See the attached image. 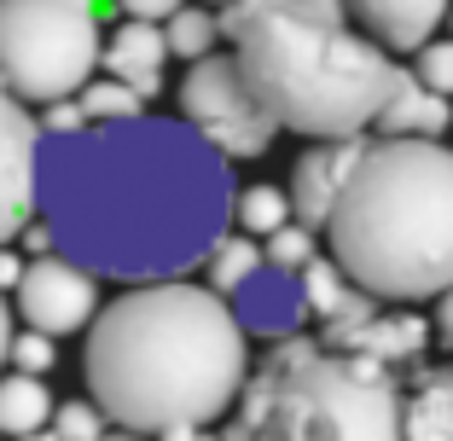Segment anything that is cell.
<instances>
[{"instance_id": "30bf717a", "label": "cell", "mask_w": 453, "mask_h": 441, "mask_svg": "<svg viewBox=\"0 0 453 441\" xmlns=\"http://www.w3.org/2000/svg\"><path fill=\"white\" fill-rule=\"evenodd\" d=\"M35 169H41V117L35 105L0 81V244L35 215Z\"/></svg>"}, {"instance_id": "4fadbf2b", "label": "cell", "mask_w": 453, "mask_h": 441, "mask_svg": "<svg viewBox=\"0 0 453 441\" xmlns=\"http://www.w3.org/2000/svg\"><path fill=\"white\" fill-rule=\"evenodd\" d=\"M163 65H169V35H163V24H151V18H122L117 29H105L99 70L128 81L140 99L163 94Z\"/></svg>"}, {"instance_id": "d4e9b609", "label": "cell", "mask_w": 453, "mask_h": 441, "mask_svg": "<svg viewBox=\"0 0 453 441\" xmlns=\"http://www.w3.org/2000/svg\"><path fill=\"white\" fill-rule=\"evenodd\" d=\"M6 366H18V372H35L47 377L58 366V337L35 331V325H18L12 331V348H6Z\"/></svg>"}, {"instance_id": "74e56055", "label": "cell", "mask_w": 453, "mask_h": 441, "mask_svg": "<svg viewBox=\"0 0 453 441\" xmlns=\"http://www.w3.org/2000/svg\"><path fill=\"white\" fill-rule=\"evenodd\" d=\"M0 441H6V436H0Z\"/></svg>"}, {"instance_id": "484cf974", "label": "cell", "mask_w": 453, "mask_h": 441, "mask_svg": "<svg viewBox=\"0 0 453 441\" xmlns=\"http://www.w3.org/2000/svg\"><path fill=\"white\" fill-rule=\"evenodd\" d=\"M413 76L425 81V87H436V94L453 99V35H430L425 47L413 53Z\"/></svg>"}, {"instance_id": "f546056e", "label": "cell", "mask_w": 453, "mask_h": 441, "mask_svg": "<svg viewBox=\"0 0 453 441\" xmlns=\"http://www.w3.org/2000/svg\"><path fill=\"white\" fill-rule=\"evenodd\" d=\"M24 262H29V255L18 250V244H0V291H6V296H12L18 279H24Z\"/></svg>"}, {"instance_id": "44dd1931", "label": "cell", "mask_w": 453, "mask_h": 441, "mask_svg": "<svg viewBox=\"0 0 453 441\" xmlns=\"http://www.w3.org/2000/svg\"><path fill=\"white\" fill-rule=\"evenodd\" d=\"M163 35H169V53L192 65V58L215 53V41H221V12H215V6H203V0H187L180 12L163 18Z\"/></svg>"}, {"instance_id": "8d00e7d4", "label": "cell", "mask_w": 453, "mask_h": 441, "mask_svg": "<svg viewBox=\"0 0 453 441\" xmlns=\"http://www.w3.org/2000/svg\"><path fill=\"white\" fill-rule=\"evenodd\" d=\"M88 6H99V0H88Z\"/></svg>"}, {"instance_id": "277c9868", "label": "cell", "mask_w": 453, "mask_h": 441, "mask_svg": "<svg viewBox=\"0 0 453 441\" xmlns=\"http://www.w3.org/2000/svg\"><path fill=\"white\" fill-rule=\"evenodd\" d=\"M226 47L273 122L303 140L366 134L407 70L355 18H314L296 0L250 12Z\"/></svg>"}, {"instance_id": "9a60e30c", "label": "cell", "mask_w": 453, "mask_h": 441, "mask_svg": "<svg viewBox=\"0 0 453 441\" xmlns=\"http://www.w3.org/2000/svg\"><path fill=\"white\" fill-rule=\"evenodd\" d=\"M401 430H407V441H453V361L407 372V384H401Z\"/></svg>"}, {"instance_id": "d6a6232c", "label": "cell", "mask_w": 453, "mask_h": 441, "mask_svg": "<svg viewBox=\"0 0 453 441\" xmlns=\"http://www.w3.org/2000/svg\"><path fill=\"white\" fill-rule=\"evenodd\" d=\"M99 441H157V436H146V430H128V424H111Z\"/></svg>"}, {"instance_id": "f1b7e54d", "label": "cell", "mask_w": 453, "mask_h": 441, "mask_svg": "<svg viewBox=\"0 0 453 441\" xmlns=\"http://www.w3.org/2000/svg\"><path fill=\"white\" fill-rule=\"evenodd\" d=\"M430 331H436V343L453 354V285L436 296V314H430Z\"/></svg>"}, {"instance_id": "4316f807", "label": "cell", "mask_w": 453, "mask_h": 441, "mask_svg": "<svg viewBox=\"0 0 453 441\" xmlns=\"http://www.w3.org/2000/svg\"><path fill=\"white\" fill-rule=\"evenodd\" d=\"M35 117H41V134H76V128H88L76 94H70V99H53V105H41Z\"/></svg>"}, {"instance_id": "d590c367", "label": "cell", "mask_w": 453, "mask_h": 441, "mask_svg": "<svg viewBox=\"0 0 453 441\" xmlns=\"http://www.w3.org/2000/svg\"><path fill=\"white\" fill-rule=\"evenodd\" d=\"M203 6H215V12H221V6H226V0H203Z\"/></svg>"}, {"instance_id": "ac0fdd59", "label": "cell", "mask_w": 453, "mask_h": 441, "mask_svg": "<svg viewBox=\"0 0 453 441\" xmlns=\"http://www.w3.org/2000/svg\"><path fill=\"white\" fill-rule=\"evenodd\" d=\"M53 407H58V395H53L47 377L18 372V366L0 377V436H6V441L47 430V424H53Z\"/></svg>"}, {"instance_id": "5b68a950", "label": "cell", "mask_w": 453, "mask_h": 441, "mask_svg": "<svg viewBox=\"0 0 453 441\" xmlns=\"http://www.w3.org/2000/svg\"><path fill=\"white\" fill-rule=\"evenodd\" d=\"M226 441H407L401 377L291 331L267 343L226 413Z\"/></svg>"}, {"instance_id": "7402d4cb", "label": "cell", "mask_w": 453, "mask_h": 441, "mask_svg": "<svg viewBox=\"0 0 453 441\" xmlns=\"http://www.w3.org/2000/svg\"><path fill=\"white\" fill-rule=\"evenodd\" d=\"M76 105H81V117H88V122H128V117L146 110V99L134 94L128 81H117V76H94L76 94Z\"/></svg>"}, {"instance_id": "4dcf8cb0", "label": "cell", "mask_w": 453, "mask_h": 441, "mask_svg": "<svg viewBox=\"0 0 453 441\" xmlns=\"http://www.w3.org/2000/svg\"><path fill=\"white\" fill-rule=\"evenodd\" d=\"M12 331H18V314H12V302H6V291H0V372H6V348H12Z\"/></svg>"}, {"instance_id": "1f68e13d", "label": "cell", "mask_w": 453, "mask_h": 441, "mask_svg": "<svg viewBox=\"0 0 453 441\" xmlns=\"http://www.w3.org/2000/svg\"><path fill=\"white\" fill-rule=\"evenodd\" d=\"M157 441H226V436H215L210 424H174V430H163Z\"/></svg>"}, {"instance_id": "cb8c5ba5", "label": "cell", "mask_w": 453, "mask_h": 441, "mask_svg": "<svg viewBox=\"0 0 453 441\" xmlns=\"http://www.w3.org/2000/svg\"><path fill=\"white\" fill-rule=\"evenodd\" d=\"M47 430H53L58 441H99V436L111 430V418H105V407H99L94 395L81 389L76 401H58V407H53V424H47Z\"/></svg>"}, {"instance_id": "e575fe53", "label": "cell", "mask_w": 453, "mask_h": 441, "mask_svg": "<svg viewBox=\"0 0 453 441\" xmlns=\"http://www.w3.org/2000/svg\"><path fill=\"white\" fill-rule=\"evenodd\" d=\"M441 29H448V35H453V6H448V24H441Z\"/></svg>"}, {"instance_id": "ffe728a7", "label": "cell", "mask_w": 453, "mask_h": 441, "mask_svg": "<svg viewBox=\"0 0 453 441\" xmlns=\"http://www.w3.org/2000/svg\"><path fill=\"white\" fill-rule=\"evenodd\" d=\"M291 221V192L273 186V180H250V186L233 192V227L250 232V239H267L273 227Z\"/></svg>"}, {"instance_id": "9c48e42d", "label": "cell", "mask_w": 453, "mask_h": 441, "mask_svg": "<svg viewBox=\"0 0 453 441\" xmlns=\"http://www.w3.org/2000/svg\"><path fill=\"white\" fill-rule=\"evenodd\" d=\"M320 343L343 348V354H366L389 372H413L425 361V348L436 343V331H430L425 314H413V302H372L355 320L320 325Z\"/></svg>"}, {"instance_id": "e0dca14e", "label": "cell", "mask_w": 453, "mask_h": 441, "mask_svg": "<svg viewBox=\"0 0 453 441\" xmlns=\"http://www.w3.org/2000/svg\"><path fill=\"white\" fill-rule=\"evenodd\" d=\"M296 285H303V302H308V314L320 325H337V320H355V314H366V308L378 302V296H366L355 279H349L343 268L332 262V250L326 255H314L303 273H296Z\"/></svg>"}, {"instance_id": "8992f818", "label": "cell", "mask_w": 453, "mask_h": 441, "mask_svg": "<svg viewBox=\"0 0 453 441\" xmlns=\"http://www.w3.org/2000/svg\"><path fill=\"white\" fill-rule=\"evenodd\" d=\"M105 24L88 0H0V81L24 105H53L99 76Z\"/></svg>"}, {"instance_id": "3957f363", "label": "cell", "mask_w": 453, "mask_h": 441, "mask_svg": "<svg viewBox=\"0 0 453 441\" xmlns=\"http://www.w3.org/2000/svg\"><path fill=\"white\" fill-rule=\"evenodd\" d=\"M332 262L378 302H436L453 285V146L378 134L355 163L332 221Z\"/></svg>"}, {"instance_id": "2e32d148", "label": "cell", "mask_w": 453, "mask_h": 441, "mask_svg": "<svg viewBox=\"0 0 453 441\" xmlns=\"http://www.w3.org/2000/svg\"><path fill=\"white\" fill-rule=\"evenodd\" d=\"M372 128H378V134L441 140V134L453 128V99H448V94H436V87H425L413 70H401V81L389 87V99H384V110H378Z\"/></svg>"}, {"instance_id": "603a6c76", "label": "cell", "mask_w": 453, "mask_h": 441, "mask_svg": "<svg viewBox=\"0 0 453 441\" xmlns=\"http://www.w3.org/2000/svg\"><path fill=\"white\" fill-rule=\"evenodd\" d=\"M262 255H267V268H285V273H303L314 255H320V232L303 227V221H285V227H273L262 239Z\"/></svg>"}, {"instance_id": "6da1fadb", "label": "cell", "mask_w": 453, "mask_h": 441, "mask_svg": "<svg viewBox=\"0 0 453 441\" xmlns=\"http://www.w3.org/2000/svg\"><path fill=\"white\" fill-rule=\"evenodd\" d=\"M233 163L180 117L41 134L35 209L53 244L99 279L146 285L203 268L233 227Z\"/></svg>"}, {"instance_id": "836d02e7", "label": "cell", "mask_w": 453, "mask_h": 441, "mask_svg": "<svg viewBox=\"0 0 453 441\" xmlns=\"http://www.w3.org/2000/svg\"><path fill=\"white\" fill-rule=\"evenodd\" d=\"M12 441H58L53 430H35V436H12Z\"/></svg>"}, {"instance_id": "83f0119b", "label": "cell", "mask_w": 453, "mask_h": 441, "mask_svg": "<svg viewBox=\"0 0 453 441\" xmlns=\"http://www.w3.org/2000/svg\"><path fill=\"white\" fill-rule=\"evenodd\" d=\"M122 6V18H151V24H163L169 12H180L187 0H117Z\"/></svg>"}, {"instance_id": "7a4b0ae2", "label": "cell", "mask_w": 453, "mask_h": 441, "mask_svg": "<svg viewBox=\"0 0 453 441\" xmlns=\"http://www.w3.org/2000/svg\"><path fill=\"white\" fill-rule=\"evenodd\" d=\"M250 331L215 285L146 279L99 302L81 354V389L111 424L163 436L174 424H221L250 377Z\"/></svg>"}, {"instance_id": "7c38bea8", "label": "cell", "mask_w": 453, "mask_h": 441, "mask_svg": "<svg viewBox=\"0 0 453 441\" xmlns=\"http://www.w3.org/2000/svg\"><path fill=\"white\" fill-rule=\"evenodd\" d=\"M226 302H233V314L244 320V331H250V337H267V343H280V337L303 331V320H308V302H303L296 273L267 268V262L233 296H226Z\"/></svg>"}, {"instance_id": "d6986e66", "label": "cell", "mask_w": 453, "mask_h": 441, "mask_svg": "<svg viewBox=\"0 0 453 441\" xmlns=\"http://www.w3.org/2000/svg\"><path fill=\"white\" fill-rule=\"evenodd\" d=\"M262 239H250V232H221V239L210 244V255H203V285H215L221 296H233L244 279H250L256 268H262Z\"/></svg>"}, {"instance_id": "8fae6325", "label": "cell", "mask_w": 453, "mask_h": 441, "mask_svg": "<svg viewBox=\"0 0 453 441\" xmlns=\"http://www.w3.org/2000/svg\"><path fill=\"white\" fill-rule=\"evenodd\" d=\"M360 157H366V134L308 140V151L291 163V180H285V192H291V221L326 232V221H332V209H337V198H343V186H349V174H355Z\"/></svg>"}, {"instance_id": "52a82bcc", "label": "cell", "mask_w": 453, "mask_h": 441, "mask_svg": "<svg viewBox=\"0 0 453 441\" xmlns=\"http://www.w3.org/2000/svg\"><path fill=\"white\" fill-rule=\"evenodd\" d=\"M180 122H192L226 163H256L273 151V140L285 134L273 110L256 99V87L244 81L233 47L226 53H203L180 76Z\"/></svg>"}, {"instance_id": "ba28073f", "label": "cell", "mask_w": 453, "mask_h": 441, "mask_svg": "<svg viewBox=\"0 0 453 441\" xmlns=\"http://www.w3.org/2000/svg\"><path fill=\"white\" fill-rule=\"evenodd\" d=\"M12 314H18V325H35V331H47V337L88 331L94 314H99V273L70 262L65 250L29 255L24 279H18V291H12Z\"/></svg>"}, {"instance_id": "5bb4252c", "label": "cell", "mask_w": 453, "mask_h": 441, "mask_svg": "<svg viewBox=\"0 0 453 441\" xmlns=\"http://www.w3.org/2000/svg\"><path fill=\"white\" fill-rule=\"evenodd\" d=\"M453 0H349L355 24L372 41H384L389 53H418L430 35H441Z\"/></svg>"}]
</instances>
